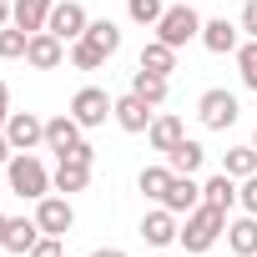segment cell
Here are the masks:
<instances>
[{"mask_svg":"<svg viewBox=\"0 0 257 257\" xmlns=\"http://www.w3.org/2000/svg\"><path fill=\"white\" fill-rule=\"evenodd\" d=\"M6 182H11V192L26 197V202L51 197V172H46V162H41L36 152H16V157L6 162Z\"/></svg>","mask_w":257,"mask_h":257,"instance_id":"cell-1","label":"cell"},{"mask_svg":"<svg viewBox=\"0 0 257 257\" xmlns=\"http://www.w3.org/2000/svg\"><path fill=\"white\" fill-rule=\"evenodd\" d=\"M227 232V212H217V207H192L187 212V222H182V232H177V242L187 247V252H207L217 237Z\"/></svg>","mask_w":257,"mask_h":257,"instance_id":"cell-2","label":"cell"},{"mask_svg":"<svg viewBox=\"0 0 257 257\" xmlns=\"http://www.w3.org/2000/svg\"><path fill=\"white\" fill-rule=\"evenodd\" d=\"M157 31V41H167V46H187V41H202V16L192 11V6H167L162 11V21L152 26Z\"/></svg>","mask_w":257,"mask_h":257,"instance_id":"cell-3","label":"cell"},{"mask_svg":"<svg viewBox=\"0 0 257 257\" xmlns=\"http://www.w3.org/2000/svg\"><path fill=\"white\" fill-rule=\"evenodd\" d=\"M237 116H242V106H237V96H232V91H222V86L202 91V101H197V121L207 126V132H227Z\"/></svg>","mask_w":257,"mask_h":257,"instance_id":"cell-4","label":"cell"},{"mask_svg":"<svg viewBox=\"0 0 257 257\" xmlns=\"http://www.w3.org/2000/svg\"><path fill=\"white\" fill-rule=\"evenodd\" d=\"M86 26H91V16H86L81 0H56V11H51V21H46V31H51V36H61L66 46H71V41H81V36H86Z\"/></svg>","mask_w":257,"mask_h":257,"instance_id":"cell-5","label":"cell"},{"mask_svg":"<svg viewBox=\"0 0 257 257\" xmlns=\"http://www.w3.org/2000/svg\"><path fill=\"white\" fill-rule=\"evenodd\" d=\"M111 101H116V96H106L101 86H81V91L71 96V116L86 126V132H91V126H106V116H111Z\"/></svg>","mask_w":257,"mask_h":257,"instance_id":"cell-6","label":"cell"},{"mask_svg":"<svg viewBox=\"0 0 257 257\" xmlns=\"http://www.w3.org/2000/svg\"><path fill=\"white\" fill-rule=\"evenodd\" d=\"M152 116H157V106H152V101H142L137 91H126V96H116V101H111V121L121 126V132H147Z\"/></svg>","mask_w":257,"mask_h":257,"instance_id":"cell-7","label":"cell"},{"mask_svg":"<svg viewBox=\"0 0 257 257\" xmlns=\"http://www.w3.org/2000/svg\"><path fill=\"white\" fill-rule=\"evenodd\" d=\"M6 137H11V147H16V152H36V147L46 142V121H41L36 111H11Z\"/></svg>","mask_w":257,"mask_h":257,"instance_id":"cell-8","label":"cell"},{"mask_svg":"<svg viewBox=\"0 0 257 257\" xmlns=\"http://www.w3.org/2000/svg\"><path fill=\"white\" fill-rule=\"evenodd\" d=\"M36 222H41V232L66 237V232L76 227V212H71V202H66V197H41V202H36Z\"/></svg>","mask_w":257,"mask_h":257,"instance_id":"cell-9","label":"cell"},{"mask_svg":"<svg viewBox=\"0 0 257 257\" xmlns=\"http://www.w3.org/2000/svg\"><path fill=\"white\" fill-rule=\"evenodd\" d=\"M81 132H86V126H81L71 111H61V116H51V121H46V147H51L56 157H66V152H76V147H81Z\"/></svg>","mask_w":257,"mask_h":257,"instance_id":"cell-10","label":"cell"},{"mask_svg":"<svg viewBox=\"0 0 257 257\" xmlns=\"http://www.w3.org/2000/svg\"><path fill=\"white\" fill-rule=\"evenodd\" d=\"M242 26H232L227 16H217V21H202V46L212 51V56H237V46H242V36H237Z\"/></svg>","mask_w":257,"mask_h":257,"instance_id":"cell-11","label":"cell"},{"mask_svg":"<svg viewBox=\"0 0 257 257\" xmlns=\"http://www.w3.org/2000/svg\"><path fill=\"white\" fill-rule=\"evenodd\" d=\"M26 61H31L36 71H56V66L66 61V41H61V36H51V31H36V36H31V46H26Z\"/></svg>","mask_w":257,"mask_h":257,"instance_id":"cell-12","label":"cell"},{"mask_svg":"<svg viewBox=\"0 0 257 257\" xmlns=\"http://www.w3.org/2000/svg\"><path fill=\"white\" fill-rule=\"evenodd\" d=\"M177 232H182V227H177V212H167V207H157V212L142 217V242H147V247H172Z\"/></svg>","mask_w":257,"mask_h":257,"instance_id":"cell-13","label":"cell"},{"mask_svg":"<svg viewBox=\"0 0 257 257\" xmlns=\"http://www.w3.org/2000/svg\"><path fill=\"white\" fill-rule=\"evenodd\" d=\"M182 137H187V126H182V116H172V111H157L152 126H147V142H152V152H162V157H167Z\"/></svg>","mask_w":257,"mask_h":257,"instance_id":"cell-14","label":"cell"},{"mask_svg":"<svg viewBox=\"0 0 257 257\" xmlns=\"http://www.w3.org/2000/svg\"><path fill=\"white\" fill-rule=\"evenodd\" d=\"M162 207H167V212H177V217H187L192 207H202V182H197V177H172V187H167Z\"/></svg>","mask_w":257,"mask_h":257,"instance_id":"cell-15","label":"cell"},{"mask_svg":"<svg viewBox=\"0 0 257 257\" xmlns=\"http://www.w3.org/2000/svg\"><path fill=\"white\" fill-rule=\"evenodd\" d=\"M86 182H91V162H76V157H61L56 162V172H51V187L56 192H86Z\"/></svg>","mask_w":257,"mask_h":257,"instance_id":"cell-16","label":"cell"},{"mask_svg":"<svg viewBox=\"0 0 257 257\" xmlns=\"http://www.w3.org/2000/svg\"><path fill=\"white\" fill-rule=\"evenodd\" d=\"M51 11H56V0H11V21L21 26V31H46V21H51Z\"/></svg>","mask_w":257,"mask_h":257,"instance_id":"cell-17","label":"cell"},{"mask_svg":"<svg viewBox=\"0 0 257 257\" xmlns=\"http://www.w3.org/2000/svg\"><path fill=\"white\" fill-rule=\"evenodd\" d=\"M207 162V147L202 142H192V137H182L172 152H167V167L177 172V177H197V167Z\"/></svg>","mask_w":257,"mask_h":257,"instance_id":"cell-18","label":"cell"},{"mask_svg":"<svg viewBox=\"0 0 257 257\" xmlns=\"http://www.w3.org/2000/svg\"><path fill=\"white\" fill-rule=\"evenodd\" d=\"M36 242H41V222H36V217H11V227H6V252L31 257Z\"/></svg>","mask_w":257,"mask_h":257,"instance_id":"cell-19","label":"cell"},{"mask_svg":"<svg viewBox=\"0 0 257 257\" xmlns=\"http://www.w3.org/2000/svg\"><path fill=\"white\" fill-rule=\"evenodd\" d=\"M227 247H232L237 257H257V217H252V212L237 217V222H227Z\"/></svg>","mask_w":257,"mask_h":257,"instance_id":"cell-20","label":"cell"},{"mask_svg":"<svg viewBox=\"0 0 257 257\" xmlns=\"http://www.w3.org/2000/svg\"><path fill=\"white\" fill-rule=\"evenodd\" d=\"M202 202H207V207H217V212H232V202H237V182H232L227 172L207 177V182H202Z\"/></svg>","mask_w":257,"mask_h":257,"instance_id":"cell-21","label":"cell"},{"mask_svg":"<svg viewBox=\"0 0 257 257\" xmlns=\"http://www.w3.org/2000/svg\"><path fill=\"white\" fill-rule=\"evenodd\" d=\"M132 91H137L142 101H152V106H162V101H167V76H157V71H147V66H137V71H132Z\"/></svg>","mask_w":257,"mask_h":257,"instance_id":"cell-22","label":"cell"},{"mask_svg":"<svg viewBox=\"0 0 257 257\" xmlns=\"http://www.w3.org/2000/svg\"><path fill=\"white\" fill-rule=\"evenodd\" d=\"M142 66L157 71V76L177 71V46H167V41H147V46H142Z\"/></svg>","mask_w":257,"mask_h":257,"instance_id":"cell-23","label":"cell"},{"mask_svg":"<svg viewBox=\"0 0 257 257\" xmlns=\"http://www.w3.org/2000/svg\"><path fill=\"white\" fill-rule=\"evenodd\" d=\"M172 167H142V177H137V187H142V197H152V202H162L167 197V187H172Z\"/></svg>","mask_w":257,"mask_h":257,"instance_id":"cell-24","label":"cell"},{"mask_svg":"<svg viewBox=\"0 0 257 257\" xmlns=\"http://www.w3.org/2000/svg\"><path fill=\"white\" fill-rule=\"evenodd\" d=\"M222 172H227L232 182L252 177V172H257V147H232V152L222 157Z\"/></svg>","mask_w":257,"mask_h":257,"instance_id":"cell-25","label":"cell"},{"mask_svg":"<svg viewBox=\"0 0 257 257\" xmlns=\"http://www.w3.org/2000/svg\"><path fill=\"white\" fill-rule=\"evenodd\" d=\"M86 41L101 46L106 56H116V51H121V26H116V21H91V26H86Z\"/></svg>","mask_w":257,"mask_h":257,"instance_id":"cell-26","label":"cell"},{"mask_svg":"<svg viewBox=\"0 0 257 257\" xmlns=\"http://www.w3.org/2000/svg\"><path fill=\"white\" fill-rule=\"evenodd\" d=\"M71 66H76V71H101V66H106V51L81 36V41H71Z\"/></svg>","mask_w":257,"mask_h":257,"instance_id":"cell-27","label":"cell"},{"mask_svg":"<svg viewBox=\"0 0 257 257\" xmlns=\"http://www.w3.org/2000/svg\"><path fill=\"white\" fill-rule=\"evenodd\" d=\"M26 46H31V31H21V26H6V31H0V61L26 56Z\"/></svg>","mask_w":257,"mask_h":257,"instance_id":"cell-28","label":"cell"},{"mask_svg":"<svg viewBox=\"0 0 257 257\" xmlns=\"http://www.w3.org/2000/svg\"><path fill=\"white\" fill-rule=\"evenodd\" d=\"M167 11V0H126V16H132L137 26H157Z\"/></svg>","mask_w":257,"mask_h":257,"instance_id":"cell-29","label":"cell"},{"mask_svg":"<svg viewBox=\"0 0 257 257\" xmlns=\"http://www.w3.org/2000/svg\"><path fill=\"white\" fill-rule=\"evenodd\" d=\"M237 71H242V86L257 91V41H242L237 46Z\"/></svg>","mask_w":257,"mask_h":257,"instance_id":"cell-30","label":"cell"},{"mask_svg":"<svg viewBox=\"0 0 257 257\" xmlns=\"http://www.w3.org/2000/svg\"><path fill=\"white\" fill-rule=\"evenodd\" d=\"M237 202H242V212H252V217H257V172H252V177H242Z\"/></svg>","mask_w":257,"mask_h":257,"instance_id":"cell-31","label":"cell"},{"mask_svg":"<svg viewBox=\"0 0 257 257\" xmlns=\"http://www.w3.org/2000/svg\"><path fill=\"white\" fill-rule=\"evenodd\" d=\"M31 257H61V237H51V232H41V242L31 247Z\"/></svg>","mask_w":257,"mask_h":257,"instance_id":"cell-32","label":"cell"},{"mask_svg":"<svg viewBox=\"0 0 257 257\" xmlns=\"http://www.w3.org/2000/svg\"><path fill=\"white\" fill-rule=\"evenodd\" d=\"M242 31H247V41H257V0H247L242 6V21H237Z\"/></svg>","mask_w":257,"mask_h":257,"instance_id":"cell-33","label":"cell"},{"mask_svg":"<svg viewBox=\"0 0 257 257\" xmlns=\"http://www.w3.org/2000/svg\"><path fill=\"white\" fill-rule=\"evenodd\" d=\"M6 121H11V86L0 81V132H6Z\"/></svg>","mask_w":257,"mask_h":257,"instance_id":"cell-34","label":"cell"},{"mask_svg":"<svg viewBox=\"0 0 257 257\" xmlns=\"http://www.w3.org/2000/svg\"><path fill=\"white\" fill-rule=\"evenodd\" d=\"M11 157H16V147H11V137H6V132H0V167H6Z\"/></svg>","mask_w":257,"mask_h":257,"instance_id":"cell-35","label":"cell"},{"mask_svg":"<svg viewBox=\"0 0 257 257\" xmlns=\"http://www.w3.org/2000/svg\"><path fill=\"white\" fill-rule=\"evenodd\" d=\"M91 257H126V252H121V247H96Z\"/></svg>","mask_w":257,"mask_h":257,"instance_id":"cell-36","label":"cell"},{"mask_svg":"<svg viewBox=\"0 0 257 257\" xmlns=\"http://www.w3.org/2000/svg\"><path fill=\"white\" fill-rule=\"evenodd\" d=\"M11 26V0H0V31Z\"/></svg>","mask_w":257,"mask_h":257,"instance_id":"cell-37","label":"cell"},{"mask_svg":"<svg viewBox=\"0 0 257 257\" xmlns=\"http://www.w3.org/2000/svg\"><path fill=\"white\" fill-rule=\"evenodd\" d=\"M6 227H11V217H6V212H0V247H6Z\"/></svg>","mask_w":257,"mask_h":257,"instance_id":"cell-38","label":"cell"},{"mask_svg":"<svg viewBox=\"0 0 257 257\" xmlns=\"http://www.w3.org/2000/svg\"><path fill=\"white\" fill-rule=\"evenodd\" d=\"M252 147H257V132H252Z\"/></svg>","mask_w":257,"mask_h":257,"instance_id":"cell-39","label":"cell"}]
</instances>
